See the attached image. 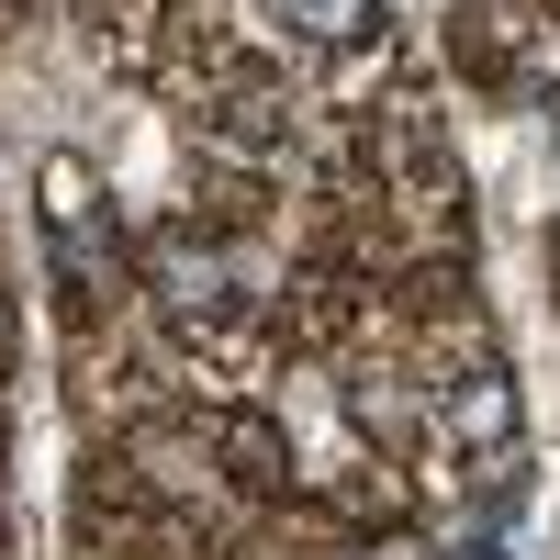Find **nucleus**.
I'll list each match as a JSON object with an SVG mask.
<instances>
[{
    "instance_id": "nucleus-1",
    "label": "nucleus",
    "mask_w": 560,
    "mask_h": 560,
    "mask_svg": "<svg viewBox=\"0 0 560 560\" xmlns=\"http://www.w3.org/2000/svg\"><path fill=\"white\" fill-rule=\"evenodd\" d=\"M34 224H45V247H57L68 280H113L124 213H113V191H102V168H90V158H45V168H34Z\"/></svg>"
},
{
    "instance_id": "nucleus-2",
    "label": "nucleus",
    "mask_w": 560,
    "mask_h": 560,
    "mask_svg": "<svg viewBox=\"0 0 560 560\" xmlns=\"http://www.w3.org/2000/svg\"><path fill=\"white\" fill-rule=\"evenodd\" d=\"M147 258H158V292H168V314H191V325L236 314V280H224V258H213L202 236H158Z\"/></svg>"
},
{
    "instance_id": "nucleus-3",
    "label": "nucleus",
    "mask_w": 560,
    "mask_h": 560,
    "mask_svg": "<svg viewBox=\"0 0 560 560\" xmlns=\"http://www.w3.org/2000/svg\"><path fill=\"white\" fill-rule=\"evenodd\" d=\"M280 23H292L303 45H382L393 0H280Z\"/></svg>"
},
{
    "instance_id": "nucleus-4",
    "label": "nucleus",
    "mask_w": 560,
    "mask_h": 560,
    "mask_svg": "<svg viewBox=\"0 0 560 560\" xmlns=\"http://www.w3.org/2000/svg\"><path fill=\"white\" fill-rule=\"evenodd\" d=\"M348 415H359L370 438H404V427H415V404H404L393 382H348Z\"/></svg>"
},
{
    "instance_id": "nucleus-5",
    "label": "nucleus",
    "mask_w": 560,
    "mask_h": 560,
    "mask_svg": "<svg viewBox=\"0 0 560 560\" xmlns=\"http://www.w3.org/2000/svg\"><path fill=\"white\" fill-rule=\"evenodd\" d=\"M370 560H438L427 538H382V549H370Z\"/></svg>"
},
{
    "instance_id": "nucleus-6",
    "label": "nucleus",
    "mask_w": 560,
    "mask_h": 560,
    "mask_svg": "<svg viewBox=\"0 0 560 560\" xmlns=\"http://www.w3.org/2000/svg\"><path fill=\"white\" fill-rule=\"evenodd\" d=\"M448 560H504V538H493V527H482V538H459V549H448Z\"/></svg>"
},
{
    "instance_id": "nucleus-7",
    "label": "nucleus",
    "mask_w": 560,
    "mask_h": 560,
    "mask_svg": "<svg viewBox=\"0 0 560 560\" xmlns=\"http://www.w3.org/2000/svg\"><path fill=\"white\" fill-rule=\"evenodd\" d=\"M0 359H12V303H0Z\"/></svg>"
}]
</instances>
